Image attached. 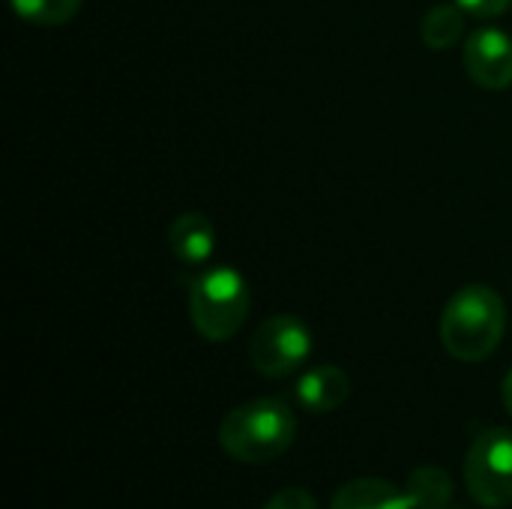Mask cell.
<instances>
[{
	"label": "cell",
	"instance_id": "obj_9",
	"mask_svg": "<svg viewBox=\"0 0 512 509\" xmlns=\"http://www.w3.org/2000/svg\"><path fill=\"white\" fill-rule=\"evenodd\" d=\"M330 509H414L405 489H396L393 483L387 480H378V477H360V480H351L345 483Z\"/></svg>",
	"mask_w": 512,
	"mask_h": 509
},
{
	"label": "cell",
	"instance_id": "obj_13",
	"mask_svg": "<svg viewBox=\"0 0 512 509\" xmlns=\"http://www.w3.org/2000/svg\"><path fill=\"white\" fill-rule=\"evenodd\" d=\"M261 509H318V504L306 489H282Z\"/></svg>",
	"mask_w": 512,
	"mask_h": 509
},
{
	"label": "cell",
	"instance_id": "obj_15",
	"mask_svg": "<svg viewBox=\"0 0 512 509\" xmlns=\"http://www.w3.org/2000/svg\"><path fill=\"white\" fill-rule=\"evenodd\" d=\"M501 399H504V408H507V414L512 417V369L507 372L504 384H501Z\"/></svg>",
	"mask_w": 512,
	"mask_h": 509
},
{
	"label": "cell",
	"instance_id": "obj_6",
	"mask_svg": "<svg viewBox=\"0 0 512 509\" xmlns=\"http://www.w3.org/2000/svg\"><path fill=\"white\" fill-rule=\"evenodd\" d=\"M465 69L474 84L504 90L512 84V36L498 27H480L465 42Z\"/></svg>",
	"mask_w": 512,
	"mask_h": 509
},
{
	"label": "cell",
	"instance_id": "obj_4",
	"mask_svg": "<svg viewBox=\"0 0 512 509\" xmlns=\"http://www.w3.org/2000/svg\"><path fill=\"white\" fill-rule=\"evenodd\" d=\"M465 486L480 507L512 504V432L504 426L483 429L465 459Z\"/></svg>",
	"mask_w": 512,
	"mask_h": 509
},
{
	"label": "cell",
	"instance_id": "obj_3",
	"mask_svg": "<svg viewBox=\"0 0 512 509\" xmlns=\"http://www.w3.org/2000/svg\"><path fill=\"white\" fill-rule=\"evenodd\" d=\"M249 315V285L228 264L210 267L189 285V318L207 342H228Z\"/></svg>",
	"mask_w": 512,
	"mask_h": 509
},
{
	"label": "cell",
	"instance_id": "obj_5",
	"mask_svg": "<svg viewBox=\"0 0 512 509\" xmlns=\"http://www.w3.org/2000/svg\"><path fill=\"white\" fill-rule=\"evenodd\" d=\"M309 354H312V330L294 315L267 318L249 342L252 366L267 378L294 375L309 360Z\"/></svg>",
	"mask_w": 512,
	"mask_h": 509
},
{
	"label": "cell",
	"instance_id": "obj_16",
	"mask_svg": "<svg viewBox=\"0 0 512 509\" xmlns=\"http://www.w3.org/2000/svg\"><path fill=\"white\" fill-rule=\"evenodd\" d=\"M447 509H450V507H447ZM456 509H459V507H456Z\"/></svg>",
	"mask_w": 512,
	"mask_h": 509
},
{
	"label": "cell",
	"instance_id": "obj_8",
	"mask_svg": "<svg viewBox=\"0 0 512 509\" xmlns=\"http://www.w3.org/2000/svg\"><path fill=\"white\" fill-rule=\"evenodd\" d=\"M351 396V381L339 366H315L297 381V402L312 414H330Z\"/></svg>",
	"mask_w": 512,
	"mask_h": 509
},
{
	"label": "cell",
	"instance_id": "obj_1",
	"mask_svg": "<svg viewBox=\"0 0 512 509\" xmlns=\"http://www.w3.org/2000/svg\"><path fill=\"white\" fill-rule=\"evenodd\" d=\"M297 438V417L291 405L279 396L252 399L231 414H225L219 426L222 450L246 465H264L291 450Z\"/></svg>",
	"mask_w": 512,
	"mask_h": 509
},
{
	"label": "cell",
	"instance_id": "obj_11",
	"mask_svg": "<svg viewBox=\"0 0 512 509\" xmlns=\"http://www.w3.org/2000/svg\"><path fill=\"white\" fill-rule=\"evenodd\" d=\"M465 30V9L459 3H438L423 15L420 33L423 42L435 51H447L459 42Z\"/></svg>",
	"mask_w": 512,
	"mask_h": 509
},
{
	"label": "cell",
	"instance_id": "obj_12",
	"mask_svg": "<svg viewBox=\"0 0 512 509\" xmlns=\"http://www.w3.org/2000/svg\"><path fill=\"white\" fill-rule=\"evenodd\" d=\"M84 0H12L15 12L39 27H60L78 15Z\"/></svg>",
	"mask_w": 512,
	"mask_h": 509
},
{
	"label": "cell",
	"instance_id": "obj_7",
	"mask_svg": "<svg viewBox=\"0 0 512 509\" xmlns=\"http://www.w3.org/2000/svg\"><path fill=\"white\" fill-rule=\"evenodd\" d=\"M168 246L180 264L201 267L216 249V228L204 213H183L168 228Z\"/></svg>",
	"mask_w": 512,
	"mask_h": 509
},
{
	"label": "cell",
	"instance_id": "obj_2",
	"mask_svg": "<svg viewBox=\"0 0 512 509\" xmlns=\"http://www.w3.org/2000/svg\"><path fill=\"white\" fill-rule=\"evenodd\" d=\"M507 330V306L489 285H465L441 315V342L450 357L480 363L495 354Z\"/></svg>",
	"mask_w": 512,
	"mask_h": 509
},
{
	"label": "cell",
	"instance_id": "obj_10",
	"mask_svg": "<svg viewBox=\"0 0 512 509\" xmlns=\"http://www.w3.org/2000/svg\"><path fill=\"white\" fill-rule=\"evenodd\" d=\"M405 495L414 509H447L453 498V477L441 465H420L408 474Z\"/></svg>",
	"mask_w": 512,
	"mask_h": 509
},
{
	"label": "cell",
	"instance_id": "obj_14",
	"mask_svg": "<svg viewBox=\"0 0 512 509\" xmlns=\"http://www.w3.org/2000/svg\"><path fill=\"white\" fill-rule=\"evenodd\" d=\"M465 12L480 15V18H495L501 12H507L512 6V0H456Z\"/></svg>",
	"mask_w": 512,
	"mask_h": 509
}]
</instances>
